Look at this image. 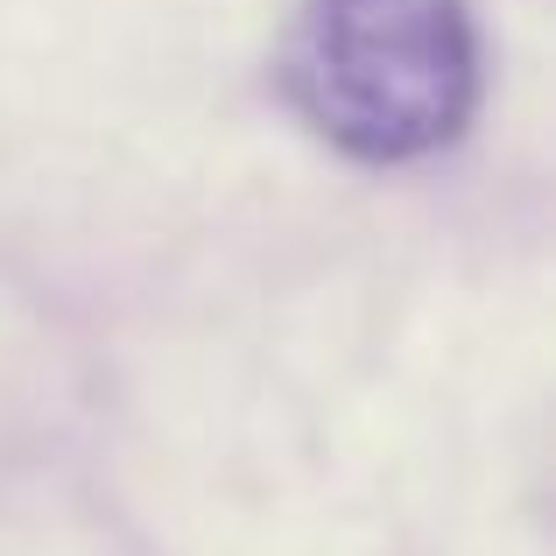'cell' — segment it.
Listing matches in <instances>:
<instances>
[{
    "label": "cell",
    "instance_id": "1",
    "mask_svg": "<svg viewBox=\"0 0 556 556\" xmlns=\"http://www.w3.org/2000/svg\"><path fill=\"white\" fill-rule=\"evenodd\" d=\"M282 92L353 163H416L479 106L465 0H303L282 42Z\"/></svg>",
    "mask_w": 556,
    "mask_h": 556
}]
</instances>
